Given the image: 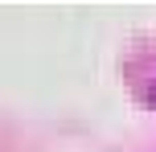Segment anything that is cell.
I'll use <instances>...</instances> for the list:
<instances>
[{"mask_svg":"<svg viewBox=\"0 0 156 152\" xmlns=\"http://www.w3.org/2000/svg\"><path fill=\"white\" fill-rule=\"evenodd\" d=\"M152 95H156V90H152Z\"/></svg>","mask_w":156,"mask_h":152,"instance_id":"1","label":"cell"}]
</instances>
